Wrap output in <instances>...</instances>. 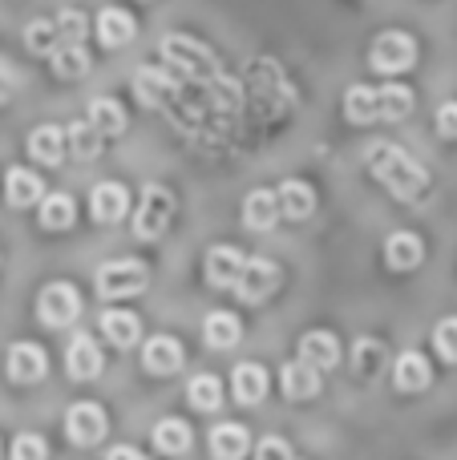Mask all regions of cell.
I'll use <instances>...</instances> for the list:
<instances>
[{"mask_svg": "<svg viewBox=\"0 0 457 460\" xmlns=\"http://www.w3.org/2000/svg\"><path fill=\"white\" fill-rule=\"evenodd\" d=\"M4 199H8V207H16V210L37 207V202L45 199V186H40V178L32 174V170L13 166L4 178Z\"/></svg>", "mask_w": 457, "mask_h": 460, "instance_id": "obj_13", "label": "cell"}, {"mask_svg": "<svg viewBox=\"0 0 457 460\" xmlns=\"http://www.w3.org/2000/svg\"><path fill=\"white\" fill-rule=\"evenodd\" d=\"M24 45H29V53H37V57H53V49L61 45L57 24L53 21H32L29 29H24Z\"/></svg>", "mask_w": 457, "mask_h": 460, "instance_id": "obj_36", "label": "cell"}, {"mask_svg": "<svg viewBox=\"0 0 457 460\" xmlns=\"http://www.w3.org/2000/svg\"><path fill=\"white\" fill-rule=\"evenodd\" d=\"M8 460H49L45 437H37V432H21V437L13 440V453H8Z\"/></svg>", "mask_w": 457, "mask_h": 460, "instance_id": "obj_39", "label": "cell"}, {"mask_svg": "<svg viewBox=\"0 0 457 460\" xmlns=\"http://www.w3.org/2000/svg\"><path fill=\"white\" fill-rule=\"evenodd\" d=\"M275 199H280V215H288L291 223H304L308 215L316 210V194L308 182H300V178H288V182L275 190Z\"/></svg>", "mask_w": 457, "mask_h": 460, "instance_id": "obj_15", "label": "cell"}, {"mask_svg": "<svg viewBox=\"0 0 457 460\" xmlns=\"http://www.w3.org/2000/svg\"><path fill=\"white\" fill-rule=\"evenodd\" d=\"M4 372H8V380L13 384L45 380V372H49L45 348H40V343H29V340H16L13 348H8V356H4Z\"/></svg>", "mask_w": 457, "mask_h": 460, "instance_id": "obj_6", "label": "cell"}, {"mask_svg": "<svg viewBox=\"0 0 457 460\" xmlns=\"http://www.w3.org/2000/svg\"><path fill=\"white\" fill-rule=\"evenodd\" d=\"M437 129H442V137H457V102L437 110Z\"/></svg>", "mask_w": 457, "mask_h": 460, "instance_id": "obj_42", "label": "cell"}, {"mask_svg": "<svg viewBox=\"0 0 457 460\" xmlns=\"http://www.w3.org/2000/svg\"><path fill=\"white\" fill-rule=\"evenodd\" d=\"M130 210V190L121 182H97L89 194V215L94 223H118Z\"/></svg>", "mask_w": 457, "mask_h": 460, "instance_id": "obj_10", "label": "cell"}, {"mask_svg": "<svg viewBox=\"0 0 457 460\" xmlns=\"http://www.w3.org/2000/svg\"><path fill=\"white\" fill-rule=\"evenodd\" d=\"M429 380H434V372H429V359L421 356V351H405V356L397 359L393 384H397L401 392H426Z\"/></svg>", "mask_w": 457, "mask_h": 460, "instance_id": "obj_19", "label": "cell"}, {"mask_svg": "<svg viewBox=\"0 0 457 460\" xmlns=\"http://www.w3.org/2000/svg\"><path fill=\"white\" fill-rule=\"evenodd\" d=\"M105 429H110V424H105V412H102V404H94V400H81V404H73L69 412H65V437L81 448L97 445V440L105 437Z\"/></svg>", "mask_w": 457, "mask_h": 460, "instance_id": "obj_7", "label": "cell"}, {"mask_svg": "<svg viewBox=\"0 0 457 460\" xmlns=\"http://www.w3.org/2000/svg\"><path fill=\"white\" fill-rule=\"evenodd\" d=\"M409 110H413V89L405 85L377 89V121H401Z\"/></svg>", "mask_w": 457, "mask_h": 460, "instance_id": "obj_31", "label": "cell"}, {"mask_svg": "<svg viewBox=\"0 0 457 460\" xmlns=\"http://www.w3.org/2000/svg\"><path fill=\"white\" fill-rule=\"evenodd\" d=\"M85 69H89V53L81 45H57L53 49V73L57 77L77 81V77H85Z\"/></svg>", "mask_w": 457, "mask_h": 460, "instance_id": "obj_34", "label": "cell"}, {"mask_svg": "<svg viewBox=\"0 0 457 460\" xmlns=\"http://www.w3.org/2000/svg\"><path fill=\"white\" fill-rule=\"evenodd\" d=\"M65 367H69L73 380H94V376H102L105 359H102V348H97L94 335H73L69 340V351H65Z\"/></svg>", "mask_w": 457, "mask_h": 460, "instance_id": "obj_9", "label": "cell"}, {"mask_svg": "<svg viewBox=\"0 0 457 460\" xmlns=\"http://www.w3.org/2000/svg\"><path fill=\"white\" fill-rule=\"evenodd\" d=\"M369 170H372V178L401 202H413L429 186V174L421 170V162L413 158L409 150L393 146V142L369 146Z\"/></svg>", "mask_w": 457, "mask_h": 460, "instance_id": "obj_1", "label": "cell"}, {"mask_svg": "<svg viewBox=\"0 0 457 460\" xmlns=\"http://www.w3.org/2000/svg\"><path fill=\"white\" fill-rule=\"evenodd\" d=\"M142 367L150 376H175L183 367V343L175 335H154L142 348Z\"/></svg>", "mask_w": 457, "mask_h": 460, "instance_id": "obj_11", "label": "cell"}, {"mask_svg": "<svg viewBox=\"0 0 457 460\" xmlns=\"http://www.w3.org/2000/svg\"><path fill=\"white\" fill-rule=\"evenodd\" d=\"M57 37H61V45H81V37H85V29H89V21L77 13V8H65L61 16H57Z\"/></svg>", "mask_w": 457, "mask_h": 460, "instance_id": "obj_38", "label": "cell"}, {"mask_svg": "<svg viewBox=\"0 0 457 460\" xmlns=\"http://www.w3.org/2000/svg\"><path fill=\"white\" fill-rule=\"evenodd\" d=\"M413 61H417V40L409 32H381L377 45H372V69L385 73V77L413 69Z\"/></svg>", "mask_w": 457, "mask_h": 460, "instance_id": "obj_5", "label": "cell"}, {"mask_svg": "<svg viewBox=\"0 0 457 460\" xmlns=\"http://www.w3.org/2000/svg\"><path fill=\"white\" fill-rule=\"evenodd\" d=\"M275 218H280V199H275V190H251L247 202H243V223L251 230H272Z\"/></svg>", "mask_w": 457, "mask_h": 460, "instance_id": "obj_24", "label": "cell"}, {"mask_svg": "<svg viewBox=\"0 0 457 460\" xmlns=\"http://www.w3.org/2000/svg\"><path fill=\"white\" fill-rule=\"evenodd\" d=\"M247 429L243 424H219L215 432H211V456L215 460H243L247 456Z\"/></svg>", "mask_w": 457, "mask_h": 460, "instance_id": "obj_23", "label": "cell"}, {"mask_svg": "<svg viewBox=\"0 0 457 460\" xmlns=\"http://www.w3.org/2000/svg\"><path fill=\"white\" fill-rule=\"evenodd\" d=\"M275 283H280V267H275L272 259H247L239 283H235V295H239L243 303H259L275 291Z\"/></svg>", "mask_w": 457, "mask_h": 460, "instance_id": "obj_8", "label": "cell"}, {"mask_svg": "<svg viewBox=\"0 0 457 460\" xmlns=\"http://www.w3.org/2000/svg\"><path fill=\"white\" fill-rule=\"evenodd\" d=\"M89 126L102 137H118L121 129H126V110H121L113 97H94V102H89Z\"/></svg>", "mask_w": 457, "mask_h": 460, "instance_id": "obj_28", "label": "cell"}, {"mask_svg": "<svg viewBox=\"0 0 457 460\" xmlns=\"http://www.w3.org/2000/svg\"><path fill=\"white\" fill-rule=\"evenodd\" d=\"M421 254H426V246H421L417 234H409V230H397V234H389L385 243V262L393 270H413L421 267Z\"/></svg>", "mask_w": 457, "mask_h": 460, "instance_id": "obj_21", "label": "cell"}, {"mask_svg": "<svg viewBox=\"0 0 457 460\" xmlns=\"http://www.w3.org/2000/svg\"><path fill=\"white\" fill-rule=\"evenodd\" d=\"M65 129L61 126H37L29 134V158H37L40 166H61L65 158Z\"/></svg>", "mask_w": 457, "mask_h": 460, "instance_id": "obj_14", "label": "cell"}, {"mask_svg": "<svg viewBox=\"0 0 457 460\" xmlns=\"http://www.w3.org/2000/svg\"><path fill=\"white\" fill-rule=\"evenodd\" d=\"M170 218H175V194H170L166 186L150 182V186L142 190V202H138L134 234L146 238V243H154V238H158L162 230L170 226Z\"/></svg>", "mask_w": 457, "mask_h": 460, "instance_id": "obj_3", "label": "cell"}, {"mask_svg": "<svg viewBox=\"0 0 457 460\" xmlns=\"http://www.w3.org/2000/svg\"><path fill=\"white\" fill-rule=\"evenodd\" d=\"M162 53L170 57V61H178L183 69H207L211 65V53L202 45H194L191 37H183V32H175V37H166V45H162Z\"/></svg>", "mask_w": 457, "mask_h": 460, "instance_id": "obj_29", "label": "cell"}, {"mask_svg": "<svg viewBox=\"0 0 457 460\" xmlns=\"http://www.w3.org/2000/svg\"><path fill=\"white\" fill-rule=\"evenodd\" d=\"M280 384H283V396L288 400H312L320 392V372L304 359H291L288 367L280 372Z\"/></svg>", "mask_w": 457, "mask_h": 460, "instance_id": "obj_16", "label": "cell"}, {"mask_svg": "<svg viewBox=\"0 0 457 460\" xmlns=\"http://www.w3.org/2000/svg\"><path fill=\"white\" fill-rule=\"evenodd\" d=\"M186 400H191V408H199V412H215V408L223 404V384H219L211 372H202V376H194L191 380Z\"/></svg>", "mask_w": 457, "mask_h": 460, "instance_id": "obj_33", "label": "cell"}, {"mask_svg": "<svg viewBox=\"0 0 457 460\" xmlns=\"http://www.w3.org/2000/svg\"><path fill=\"white\" fill-rule=\"evenodd\" d=\"M134 93L142 97L146 105H162L170 93H175V77L162 73V69H154V65H142L138 77H134Z\"/></svg>", "mask_w": 457, "mask_h": 460, "instance_id": "obj_27", "label": "cell"}, {"mask_svg": "<svg viewBox=\"0 0 457 460\" xmlns=\"http://www.w3.org/2000/svg\"><path fill=\"white\" fill-rule=\"evenodd\" d=\"M345 113H348V121H356V126H369V121H377V89L353 85L345 93Z\"/></svg>", "mask_w": 457, "mask_h": 460, "instance_id": "obj_32", "label": "cell"}, {"mask_svg": "<svg viewBox=\"0 0 457 460\" xmlns=\"http://www.w3.org/2000/svg\"><path fill=\"white\" fill-rule=\"evenodd\" d=\"M191 424H183L178 416H166V420H158V429H154V448H158L162 456H183L186 448H191Z\"/></svg>", "mask_w": 457, "mask_h": 460, "instance_id": "obj_26", "label": "cell"}, {"mask_svg": "<svg viewBox=\"0 0 457 460\" xmlns=\"http://www.w3.org/2000/svg\"><path fill=\"white\" fill-rule=\"evenodd\" d=\"M239 335H243V323L231 315V311H211L207 323H202V340H207V348H215V351L235 348Z\"/></svg>", "mask_w": 457, "mask_h": 460, "instance_id": "obj_22", "label": "cell"}, {"mask_svg": "<svg viewBox=\"0 0 457 460\" xmlns=\"http://www.w3.org/2000/svg\"><path fill=\"white\" fill-rule=\"evenodd\" d=\"M102 335L113 348H134L142 340V319L134 311H105L102 315Z\"/></svg>", "mask_w": 457, "mask_h": 460, "instance_id": "obj_20", "label": "cell"}, {"mask_svg": "<svg viewBox=\"0 0 457 460\" xmlns=\"http://www.w3.org/2000/svg\"><path fill=\"white\" fill-rule=\"evenodd\" d=\"M255 460H291V448H288V440H280V437H267V440H259V448H255Z\"/></svg>", "mask_w": 457, "mask_h": 460, "instance_id": "obj_41", "label": "cell"}, {"mask_svg": "<svg viewBox=\"0 0 457 460\" xmlns=\"http://www.w3.org/2000/svg\"><path fill=\"white\" fill-rule=\"evenodd\" d=\"M134 16L126 13V8H105L102 16H97V40H102L105 49H121L134 40Z\"/></svg>", "mask_w": 457, "mask_h": 460, "instance_id": "obj_17", "label": "cell"}, {"mask_svg": "<svg viewBox=\"0 0 457 460\" xmlns=\"http://www.w3.org/2000/svg\"><path fill=\"white\" fill-rule=\"evenodd\" d=\"M300 359H304V364H312L316 372H328V367H336V359H340L336 335H328V332L304 335V340H300Z\"/></svg>", "mask_w": 457, "mask_h": 460, "instance_id": "obj_18", "label": "cell"}, {"mask_svg": "<svg viewBox=\"0 0 457 460\" xmlns=\"http://www.w3.org/2000/svg\"><path fill=\"white\" fill-rule=\"evenodd\" d=\"M231 392L239 404H259L267 392V372L259 364H239L231 372Z\"/></svg>", "mask_w": 457, "mask_h": 460, "instance_id": "obj_25", "label": "cell"}, {"mask_svg": "<svg viewBox=\"0 0 457 460\" xmlns=\"http://www.w3.org/2000/svg\"><path fill=\"white\" fill-rule=\"evenodd\" d=\"M243 251L239 246H211L207 251V283L211 287H219V291H223V287H235L239 283V275H243Z\"/></svg>", "mask_w": 457, "mask_h": 460, "instance_id": "obj_12", "label": "cell"}, {"mask_svg": "<svg viewBox=\"0 0 457 460\" xmlns=\"http://www.w3.org/2000/svg\"><path fill=\"white\" fill-rule=\"evenodd\" d=\"M105 460H150V456H142L138 448H130V445H118V448H110V456Z\"/></svg>", "mask_w": 457, "mask_h": 460, "instance_id": "obj_43", "label": "cell"}, {"mask_svg": "<svg viewBox=\"0 0 457 460\" xmlns=\"http://www.w3.org/2000/svg\"><path fill=\"white\" fill-rule=\"evenodd\" d=\"M81 315V295L73 283H49L37 295V319L45 327H69Z\"/></svg>", "mask_w": 457, "mask_h": 460, "instance_id": "obj_4", "label": "cell"}, {"mask_svg": "<svg viewBox=\"0 0 457 460\" xmlns=\"http://www.w3.org/2000/svg\"><path fill=\"white\" fill-rule=\"evenodd\" d=\"M73 218H77V207H73L69 194H45L40 199V226L45 230H69Z\"/></svg>", "mask_w": 457, "mask_h": 460, "instance_id": "obj_30", "label": "cell"}, {"mask_svg": "<svg viewBox=\"0 0 457 460\" xmlns=\"http://www.w3.org/2000/svg\"><path fill=\"white\" fill-rule=\"evenodd\" d=\"M381 359H385V348H381V340H361L353 351V372L356 376H372L381 367Z\"/></svg>", "mask_w": 457, "mask_h": 460, "instance_id": "obj_37", "label": "cell"}, {"mask_svg": "<svg viewBox=\"0 0 457 460\" xmlns=\"http://www.w3.org/2000/svg\"><path fill=\"white\" fill-rule=\"evenodd\" d=\"M146 283H150V270L138 259H110L97 270V295L102 299H130V295L146 291Z\"/></svg>", "mask_w": 457, "mask_h": 460, "instance_id": "obj_2", "label": "cell"}, {"mask_svg": "<svg viewBox=\"0 0 457 460\" xmlns=\"http://www.w3.org/2000/svg\"><path fill=\"white\" fill-rule=\"evenodd\" d=\"M65 142H69V150L77 154V158H97L102 154V134H97L89 121H73L69 129H65Z\"/></svg>", "mask_w": 457, "mask_h": 460, "instance_id": "obj_35", "label": "cell"}, {"mask_svg": "<svg viewBox=\"0 0 457 460\" xmlns=\"http://www.w3.org/2000/svg\"><path fill=\"white\" fill-rule=\"evenodd\" d=\"M434 348H437V356H442V359L457 364V315H450V319H442V323H437Z\"/></svg>", "mask_w": 457, "mask_h": 460, "instance_id": "obj_40", "label": "cell"}]
</instances>
